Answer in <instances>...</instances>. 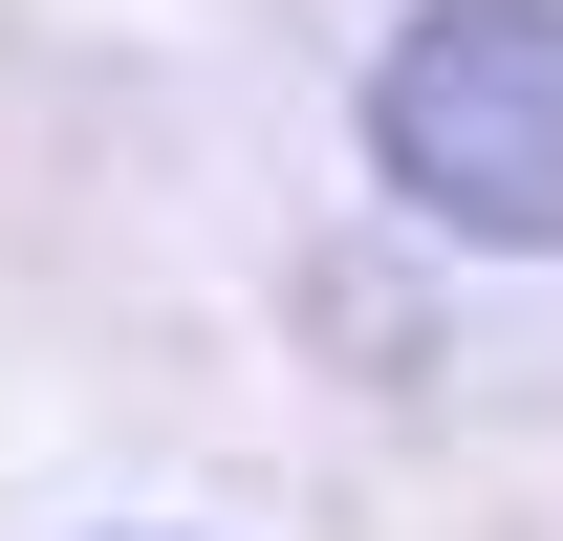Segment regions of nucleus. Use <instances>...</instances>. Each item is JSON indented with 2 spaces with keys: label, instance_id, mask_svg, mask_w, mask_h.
Returning a JSON list of instances; mask_svg holds the SVG:
<instances>
[{
  "label": "nucleus",
  "instance_id": "1",
  "mask_svg": "<svg viewBox=\"0 0 563 541\" xmlns=\"http://www.w3.org/2000/svg\"><path fill=\"white\" fill-rule=\"evenodd\" d=\"M368 174L477 261H563V0H412L368 66Z\"/></svg>",
  "mask_w": 563,
  "mask_h": 541
}]
</instances>
